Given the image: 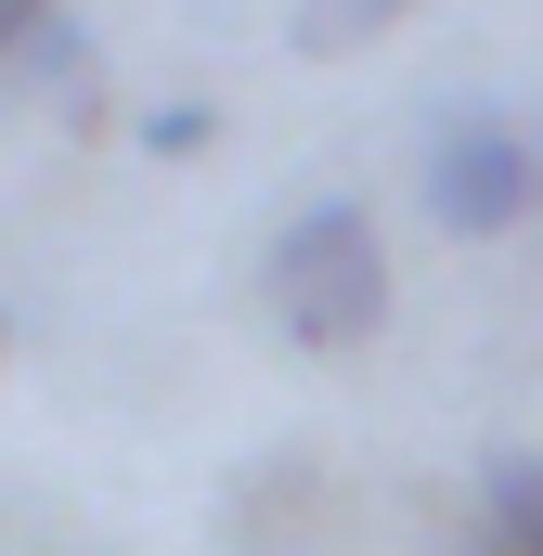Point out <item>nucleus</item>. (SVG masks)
Masks as SVG:
<instances>
[{
	"instance_id": "nucleus-2",
	"label": "nucleus",
	"mask_w": 543,
	"mask_h": 556,
	"mask_svg": "<svg viewBox=\"0 0 543 556\" xmlns=\"http://www.w3.org/2000/svg\"><path fill=\"white\" fill-rule=\"evenodd\" d=\"M414 194H427V220H440L453 247L518 233V220H531V117H505V104H440L427 142H414Z\"/></svg>"
},
{
	"instance_id": "nucleus-4",
	"label": "nucleus",
	"mask_w": 543,
	"mask_h": 556,
	"mask_svg": "<svg viewBox=\"0 0 543 556\" xmlns=\"http://www.w3.org/2000/svg\"><path fill=\"white\" fill-rule=\"evenodd\" d=\"M402 26V0H298L285 13V39L311 52V65H337V52H363V39H389Z\"/></svg>"
},
{
	"instance_id": "nucleus-8",
	"label": "nucleus",
	"mask_w": 543,
	"mask_h": 556,
	"mask_svg": "<svg viewBox=\"0 0 543 556\" xmlns=\"http://www.w3.org/2000/svg\"><path fill=\"white\" fill-rule=\"evenodd\" d=\"M0 363H13V311H0Z\"/></svg>"
},
{
	"instance_id": "nucleus-3",
	"label": "nucleus",
	"mask_w": 543,
	"mask_h": 556,
	"mask_svg": "<svg viewBox=\"0 0 543 556\" xmlns=\"http://www.w3.org/2000/svg\"><path fill=\"white\" fill-rule=\"evenodd\" d=\"M479 556H543V453H479Z\"/></svg>"
},
{
	"instance_id": "nucleus-5",
	"label": "nucleus",
	"mask_w": 543,
	"mask_h": 556,
	"mask_svg": "<svg viewBox=\"0 0 543 556\" xmlns=\"http://www.w3.org/2000/svg\"><path fill=\"white\" fill-rule=\"evenodd\" d=\"M220 130V117H207V104H155V117H142V142H155V155H194V142Z\"/></svg>"
},
{
	"instance_id": "nucleus-7",
	"label": "nucleus",
	"mask_w": 543,
	"mask_h": 556,
	"mask_svg": "<svg viewBox=\"0 0 543 556\" xmlns=\"http://www.w3.org/2000/svg\"><path fill=\"white\" fill-rule=\"evenodd\" d=\"M531 220H543V117H531Z\"/></svg>"
},
{
	"instance_id": "nucleus-1",
	"label": "nucleus",
	"mask_w": 543,
	"mask_h": 556,
	"mask_svg": "<svg viewBox=\"0 0 543 556\" xmlns=\"http://www.w3.org/2000/svg\"><path fill=\"white\" fill-rule=\"evenodd\" d=\"M260 298H272V324L298 337V350H363L376 324H389V233H376V207L363 194H311L285 233H272V260H260Z\"/></svg>"
},
{
	"instance_id": "nucleus-6",
	"label": "nucleus",
	"mask_w": 543,
	"mask_h": 556,
	"mask_svg": "<svg viewBox=\"0 0 543 556\" xmlns=\"http://www.w3.org/2000/svg\"><path fill=\"white\" fill-rule=\"evenodd\" d=\"M39 26H52V0H0V65H26V52H39Z\"/></svg>"
}]
</instances>
